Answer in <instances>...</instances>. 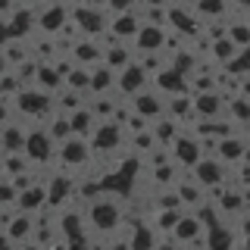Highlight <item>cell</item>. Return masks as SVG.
Returning a JSON list of instances; mask_svg holds the SVG:
<instances>
[{"label":"cell","instance_id":"cell-12","mask_svg":"<svg viewBox=\"0 0 250 250\" xmlns=\"http://www.w3.org/2000/svg\"><path fill=\"white\" fill-rule=\"evenodd\" d=\"M135 60H138V50H135L131 41H113V44L104 47V62L109 69H116V72H122V69Z\"/></svg>","mask_w":250,"mask_h":250},{"label":"cell","instance_id":"cell-15","mask_svg":"<svg viewBox=\"0 0 250 250\" xmlns=\"http://www.w3.org/2000/svg\"><path fill=\"white\" fill-rule=\"evenodd\" d=\"M131 44H135V50H138V53L163 50V47H166V28H163V25H150V22H144Z\"/></svg>","mask_w":250,"mask_h":250},{"label":"cell","instance_id":"cell-8","mask_svg":"<svg viewBox=\"0 0 250 250\" xmlns=\"http://www.w3.org/2000/svg\"><path fill=\"white\" fill-rule=\"evenodd\" d=\"M144 19L138 10H125V13H113L109 16V31H113L119 41H135V35L141 31Z\"/></svg>","mask_w":250,"mask_h":250},{"label":"cell","instance_id":"cell-19","mask_svg":"<svg viewBox=\"0 0 250 250\" xmlns=\"http://www.w3.org/2000/svg\"><path fill=\"white\" fill-rule=\"evenodd\" d=\"M238 50H241V47L234 44L229 35H225V38H216V41H209L207 57L213 60V62H219V66H225V62H231L234 57H238Z\"/></svg>","mask_w":250,"mask_h":250},{"label":"cell","instance_id":"cell-14","mask_svg":"<svg viewBox=\"0 0 250 250\" xmlns=\"http://www.w3.org/2000/svg\"><path fill=\"white\" fill-rule=\"evenodd\" d=\"M72 57H75V62H82V66H97V62H104V44H100V38L82 35L72 47Z\"/></svg>","mask_w":250,"mask_h":250},{"label":"cell","instance_id":"cell-20","mask_svg":"<svg viewBox=\"0 0 250 250\" xmlns=\"http://www.w3.org/2000/svg\"><path fill=\"white\" fill-rule=\"evenodd\" d=\"M38 88H44V91H50V94H57L62 84H66V78H62V72L53 62H41V69H38Z\"/></svg>","mask_w":250,"mask_h":250},{"label":"cell","instance_id":"cell-16","mask_svg":"<svg viewBox=\"0 0 250 250\" xmlns=\"http://www.w3.org/2000/svg\"><path fill=\"white\" fill-rule=\"evenodd\" d=\"M116 69H109L106 62L91 66V94H113L116 91Z\"/></svg>","mask_w":250,"mask_h":250},{"label":"cell","instance_id":"cell-2","mask_svg":"<svg viewBox=\"0 0 250 250\" xmlns=\"http://www.w3.org/2000/svg\"><path fill=\"white\" fill-rule=\"evenodd\" d=\"M25 156L31 160V166H50V160L57 163V141L47 131L44 122H31L28 135H25Z\"/></svg>","mask_w":250,"mask_h":250},{"label":"cell","instance_id":"cell-6","mask_svg":"<svg viewBox=\"0 0 250 250\" xmlns=\"http://www.w3.org/2000/svg\"><path fill=\"white\" fill-rule=\"evenodd\" d=\"M203 156V147H200V138L194 135V131H188V128H182L178 131V138L172 141V160L178 163L182 169H191L194 163H197Z\"/></svg>","mask_w":250,"mask_h":250},{"label":"cell","instance_id":"cell-18","mask_svg":"<svg viewBox=\"0 0 250 250\" xmlns=\"http://www.w3.org/2000/svg\"><path fill=\"white\" fill-rule=\"evenodd\" d=\"M44 125H47V131L53 135V141H57V144L75 135V131H72V116H69V113H62V109H53V113L44 119Z\"/></svg>","mask_w":250,"mask_h":250},{"label":"cell","instance_id":"cell-9","mask_svg":"<svg viewBox=\"0 0 250 250\" xmlns=\"http://www.w3.org/2000/svg\"><path fill=\"white\" fill-rule=\"evenodd\" d=\"M194 113L200 119H219V116H225V94L219 88L194 94Z\"/></svg>","mask_w":250,"mask_h":250},{"label":"cell","instance_id":"cell-17","mask_svg":"<svg viewBox=\"0 0 250 250\" xmlns=\"http://www.w3.org/2000/svg\"><path fill=\"white\" fill-rule=\"evenodd\" d=\"M69 116H72V131H75V135H82V138H91L94 128H97V122H100L88 100H84V104L78 106L75 113H69Z\"/></svg>","mask_w":250,"mask_h":250},{"label":"cell","instance_id":"cell-10","mask_svg":"<svg viewBox=\"0 0 250 250\" xmlns=\"http://www.w3.org/2000/svg\"><path fill=\"white\" fill-rule=\"evenodd\" d=\"M150 84H153L156 91H163L166 97H169V94H182V91H191V88H188V75L182 72V69H175L172 62H169L166 69H160V72L153 75V82H150Z\"/></svg>","mask_w":250,"mask_h":250},{"label":"cell","instance_id":"cell-33","mask_svg":"<svg viewBox=\"0 0 250 250\" xmlns=\"http://www.w3.org/2000/svg\"><path fill=\"white\" fill-rule=\"evenodd\" d=\"M247 135H250V128H247Z\"/></svg>","mask_w":250,"mask_h":250},{"label":"cell","instance_id":"cell-1","mask_svg":"<svg viewBox=\"0 0 250 250\" xmlns=\"http://www.w3.org/2000/svg\"><path fill=\"white\" fill-rule=\"evenodd\" d=\"M13 106H16V116H22V119H28V122H44L47 116L57 109V100H53L50 91L38 88V84H28V88H22V91L13 97Z\"/></svg>","mask_w":250,"mask_h":250},{"label":"cell","instance_id":"cell-11","mask_svg":"<svg viewBox=\"0 0 250 250\" xmlns=\"http://www.w3.org/2000/svg\"><path fill=\"white\" fill-rule=\"evenodd\" d=\"M35 229H38L35 213H25V209H19V213L6 222V231H10V238H13V247L31 244V234H35Z\"/></svg>","mask_w":250,"mask_h":250},{"label":"cell","instance_id":"cell-23","mask_svg":"<svg viewBox=\"0 0 250 250\" xmlns=\"http://www.w3.org/2000/svg\"><path fill=\"white\" fill-rule=\"evenodd\" d=\"M156 144H160V141H156L153 128H144V131H135V135H128V150L135 153V156H147Z\"/></svg>","mask_w":250,"mask_h":250},{"label":"cell","instance_id":"cell-25","mask_svg":"<svg viewBox=\"0 0 250 250\" xmlns=\"http://www.w3.org/2000/svg\"><path fill=\"white\" fill-rule=\"evenodd\" d=\"M38 69H41V60L28 57L25 62H19V66H13V72L19 75L22 88H28V84H35V82H38Z\"/></svg>","mask_w":250,"mask_h":250},{"label":"cell","instance_id":"cell-5","mask_svg":"<svg viewBox=\"0 0 250 250\" xmlns=\"http://www.w3.org/2000/svg\"><path fill=\"white\" fill-rule=\"evenodd\" d=\"M144 88H150V72H147L138 60L128 62V66L116 75V94H119V97H135V94L144 91Z\"/></svg>","mask_w":250,"mask_h":250},{"label":"cell","instance_id":"cell-34","mask_svg":"<svg viewBox=\"0 0 250 250\" xmlns=\"http://www.w3.org/2000/svg\"><path fill=\"white\" fill-rule=\"evenodd\" d=\"M247 19H250V16H247Z\"/></svg>","mask_w":250,"mask_h":250},{"label":"cell","instance_id":"cell-22","mask_svg":"<svg viewBox=\"0 0 250 250\" xmlns=\"http://www.w3.org/2000/svg\"><path fill=\"white\" fill-rule=\"evenodd\" d=\"M66 88L82 91V94H91V66H82V62H75V66L66 72Z\"/></svg>","mask_w":250,"mask_h":250},{"label":"cell","instance_id":"cell-7","mask_svg":"<svg viewBox=\"0 0 250 250\" xmlns=\"http://www.w3.org/2000/svg\"><path fill=\"white\" fill-rule=\"evenodd\" d=\"M131 109H138L141 116H147V119L153 122V119H160V116H166V94L156 91V88H144L131 97Z\"/></svg>","mask_w":250,"mask_h":250},{"label":"cell","instance_id":"cell-29","mask_svg":"<svg viewBox=\"0 0 250 250\" xmlns=\"http://www.w3.org/2000/svg\"><path fill=\"white\" fill-rule=\"evenodd\" d=\"M141 0H106V10L113 13H125V10H138Z\"/></svg>","mask_w":250,"mask_h":250},{"label":"cell","instance_id":"cell-31","mask_svg":"<svg viewBox=\"0 0 250 250\" xmlns=\"http://www.w3.org/2000/svg\"><path fill=\"white\" fill-rule=\"evenodd\" d=\"M229 3H231L238 13H247V16H250V0H229Z\"/></svg>","mask_w":250,"mask_h":250},{"label":"cell","instance_id":"cell-21","mask_svg":"<svg viewBox=\"0 0 250 250\" xmlns=\"http://www.w3.org/2000/svg\"><path fill=\"white\" fill-rule=\"evenodd\" d=\"M3 53H6V62L13 66H19V62H25L31 57V41L28 38H10V41L3 44Z\"/></svg>","mask_w":250,"mask_h":250},{"label":"cell","instance_id":"cell-27","mask_svg":"<svg viewBox=\"0 0 250 250\" xmlns=\"http://www.w3.org/2000/svg\"><path fill=\"white\" fill-rule=\"evenodd\" d=\"M229 38L238 47H247L250 44V19H234V22H229Z\"/></svg>","mask_w":250,"mask_h":250},{"label":"cell","instance_id":"cell-13","mask_svg":"<svg viewBox=\"0 0 250 250\" xmlns=\"http://www.w3.org/2000/svg\"><path fill=\"white\" fill-rule=\"evenodd\" d=\"M247 131H234V135L229 138H219V153L216 156H222L229 166H238L241 160H244V153H247Z\"/></svg>","mask_w":250,"mask_h":250},{"label":"cell","instance_id":"cell-28","mask_svg":"<svg viewBox=\"0 0 250 250\" xmlns=\"http://www.w3.org/2000/svg\"><path fill=\"white\" fill-rule=\"evenodd\" d=\"M225 69H229V72H234V75H250V44L241 47L238 57H234L231 62H225Z\"/></svg>","mask_w":250,"mask_h":250},{"label":"cell","instance_id":"cell-32","mask_svg":"<svg viewBox=\"0 0 250 250\" xmlns=\"http://www.w3.org/2000/svg\"><path fill=\"white\" fill-rule=\"evenodd\" d=\"M10 69V62H6V53H3V47H0V75Z\"/></svg>","mask_w":250,"mask_h":250},{"label":"cell","instance_id":"cell-24","mask_svg":"<svg viewBox=\"0 0 250 250\" xmlns=\"http://www.w3.org/2000/svg\"><path fill=\"white\" fill-rule=\"evenodd\" d=\"M229 0H197L194 3V13L200 16V19H219V16H225V10H229Z\"/></svg>","mask_w":250,"mask_h":250},{"label":"cell","instance_id":"cell-30","mask_svg":"<svg viewBox=\"0 0 250 250\" xmlns=\"http://www.w3.org/2000/svg\"><path fill=\"white\" fill-rule=\"evenodd\" d=\"M10 38H13V31H10V22H6V19H0V47H3L6 41H10Z\"/></svg>","mask_w":250,"mask_h":250},{"label":"cell","instance_id":"cell-4","mask_svg":"<svg viewBox=\"0 0 250 250\" xmlns=\"http://www.w3.org/2000/svg\"><path fill=\"white\" fill-rule=\"evenodd\" d=\"M69 16H72V22L82 28V35H91V38L104 35L109 28V16L104 13V6H91V3H84V0L75 3V6H69Z\"/></svg>","mask_w":250,"mask_h":250},{"label":"cell","instance_id":"cell-3","mask_svg":"<svg viewBox=\"0 0 250 250\" xmlns=\"http://www.w3.org/2000/svg\"><path fill=\"white\" fill-rule=\"evenodd\" d=\"M91 141L82 138V135H72L66 141H60L57 144V166L60 169H69V172H82L84 166L91 163Z\"/></svg>","mask_w":250,"mask_h":250},{"label":"cell","instance_id":"cell-26","mask_svg":"<svg viewBox=\"0 0 250 250\" xmlns=\"http://www.w3.org/2000/svg\"><path fill=\"white\" fill-rule=\"evenodd\" d=\"M19 91H22V82H19V75H16L13 69H6V72L0 75V97H3V100H13Z\"/></svg>","mask_w":250,"mask_h":250}]
</instances>
